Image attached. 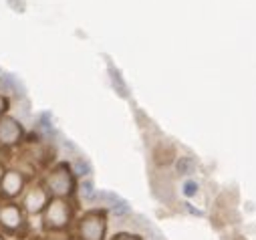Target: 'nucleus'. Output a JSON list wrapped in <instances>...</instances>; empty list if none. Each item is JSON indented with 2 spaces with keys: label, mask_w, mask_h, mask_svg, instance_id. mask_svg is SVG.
Listing matches in <instances>:
<instances>
[{
  "label": "nucleus",
  "mask_w": 256,
  "mask_h": 240,
  "mask_svg": "<svg viewBox=\"0 0 256 240\" xmlns=\"http://www.w3.org/2000/svg\"><path fill=\"white\" fill-rule=\"evenodd\" d=\"M73 222V206L65 198H52L42 212V226L48 232L67 230Z\"/></svg>",
  "instance_id": "nucleus-1"
},
{
  "label": "nucleus",
  "mask_w": 256,
  "mask_h": 240,
  "mask_svg": "<svg viewBox=\"0 0 256 240\" xmlns=\"http://www.w3.org/2000/svg\"><path fill=\"white\" fill-rule=\"evenodd\" d=\"M44 190L52 198H67V196H71L73 190H75V172L69 166H65V164L52 168L48 172V176L44 178Z\"/></svg>",
  "instance_id": "nucleus-2"
},
{
  "label": "nucleus",
  "mask_w": 256,
  "mask_h": 240,
  "mask_svg": "<svg viewBox=\"0 0 256 240\" xmlns=\"http://www.w3.org/2000/svg\"><path fill=\"white\" fill-rule=\"evenodd\" d=\"M107 216L103 210H91L77 222V240H105Z\"/></svg>",
  "instance_id": "nucleus-3"
},
{
  "label": "nucleus",
  "mask_w": 256,
  "mask_h": 240,
  "mask_svg": "<svg viewBox=\"0 0 256 240\" xmlns=\"http://www.w3.org/2000/svg\"><path fill=\"white\" fill-rule=\"evenodd\" d=\"M26 228V216L24 210L18 204H2L0 206V230L6 234H20Z\"/></svg>",
  "instance_id": "nucleus-4"
},
{
  "label": "nucleus",
  "mask_w": 256,
  "mask_h": 240,
  "mask_svg": "<svg viewBox=\"0 0 256 240\" xmlns=\"http://www.w3.org/2000/svg\"><path fill=\"white\" fill-rule=\"evenodd\" d=\"M48 202H50V198H48V192L44 190V186H34L30 190H26L24 200H22V210H24V214H30V216L42 214Z\"/></svg>",
  "instance_id": "nucleus-5"
},
{
  "label": "nucleus",
  "mask_w": 256,
  "mask_h": 240,
  "mask_svg": "<svg viewBox=\"0 0 256 240\" xmlns=\"http://www.w3.org/2000/svg\"><path fill=\"white\" fill-rule=\"evenodd\" d=\"M24 184H26V180L20 172L8 170V172H4L2 180H0V192H2V196H6V198H16L22 194Z\"/></svg>",
  "instance_id": "nucleus-6"
},
{
  "label": "nucleus",
  "mask_w": 256,
  "mask_h": 240,
  "mask_svg": "<svg viewBox=\"0 0 256 240\" xmlns=\"http://www.w3.org/2000/svg\"><path fill=\"white\" fill-rule=\"evenodd\" d=\"M22 138V128L12 117H0V144L14 146Z\"/></svg>",
  "instance_id": "nucleus-7"
},
{
  "label": "nucleus",
  "mask_w": 256,
  "mask_h": 240,
  "mask_svg": "<svg viewBox=\"0 0 256 240\" xmlns=\"http://www.w3.org/2000/svg\"><path fill=\"white\" fill-rule=\"evenodd\" d=\"M101 200L105 202V206L109 208V212L115 214V216H130L132 214V206L127 204L125 200H121L117 194L105 192V194H101Z\"/></svg>",
  "instance_id": "nucleus-8"
},
{
  "label": "nucleus",
  "mask_w": 256,
  "mask_h": 240,
  "mask_svg": "<svg viewBox=\"0 0 256 240\" xmlns=\"http://www.w3.org/2000/svg\"><path fill=\"white\" fill-rule=\"evenodd\" d=\"M176 170H178L180 176H192V174L196 172V162H194V158H188V156L180 158Z\"/></svg>",
  "instance_id": "nucleus-9"
},
{
  "label": "nucleus",
  "mask_w": 256,
  "mask_h": 240,
  "mask_svg": "<svg viewBox=\"0 0 256 240\" xmlns=\"http://www.w3.org/2000/svg\"><path fill=\"white\" fill-rule=\"evenodd\" d=\"M182 192H184V196H188V198L196 196V194H198V184L194 182V180H186L184 186H182Z\"/></svg>",
  "instance_id": "nucleus-10"
},
{
  "label": "nucleus",
  "mask_w": 256,
  "mask_h": 240,
  "mask_svg": "<svg viewBox=\"0 0 256 240\" xmlns=\"http://www.w3.org/2000/svg\"><path fill=\"white\" fill-rule=\"evenodd\" d=\"M111 240H144V238H142V236H138V234H132V232H121V234L113 236Z\"/></svg>",
  "instance_id": "nucleus-11"
},
{
  "label": "nucleus",
  "mask_w": 256,
  "mask_h": 240,
  "mask_svg": "<svg viewBox=\"0 0 256 240\" xmlns=\"http://www.w3.org/2000/svg\"><path fill=\"white\" fill-rule=\"evenodd\" d=\"M6 111V99L4 97H0V115H2Z\"/></svg>",
  "instance_id": "nucleus-12"
},
{
  "label": "nucleus",
  "mask_w": 256,
  "mask_h": 240,
  "mask_svg": "<svg viewBox=\"0 0 256 240\" xmlns=\"http://www.w3.org/2000/svg\"><path fill=\"white\" fill-rule=\"evenodd\" d=\"M2 176H4V170H2V166H0V180H2Z\"/></svg>",
  "instance_id": "nucleus-13"
},
{
  "label": "nucleus",
  "mask_w": 256,
  "mask_h": 240,
  "mask_svg": "<svg viewBox=\"0 0 256 240\" xmlns=\"http://www.w3.org/2000/svg\"><path fill=\"white\" fill-rule=\"evenodd\" d=\"M0 240H6V236H4L2 232H0Z\"/></svg>",
  "instance_id": "nucleus-14"
}]
</instances>
